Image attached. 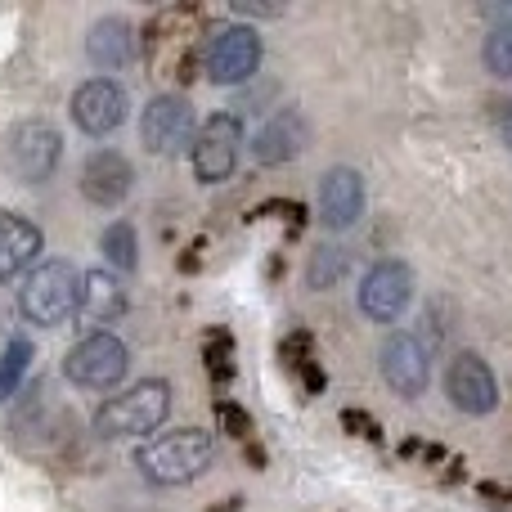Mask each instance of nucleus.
<instances>
[{
  "label": "nucleus",
  "mask_w": 512,
  "mask_h": 512,
  "mask_svg": "<svg viewBox=\"0 0 512 512\" xmlns=\"http://www.w3.org/2000/svg\"><path fill=\"white\" fill-rule=\"evenodd\" d=\"M216 459V441L203 427H176V432L153 436L149 445H140L135 463L153 486H189L198 481Z\"/></svg>",
  "instance_id": "f257e3e1"
},
{
  "label": "nucleus",
  "mask_w": 512,
  "mask_h": 512,
  "mask_svg": "<svg viewBox=\"0 0 512 512\" xmlns=\"http://www.w3.org/2000/svg\"><path fill=\"white\" fill-rule=\"evenodd\" d=\"M171 414V382L167 378H140L126 391L108 396L95 414V432L108 441H126V436H149L167 423Z\"/></svg>",
  "instance_id": "f03ea898"
},
{
  "label": "nucleus",
  "mask_w": 512,
  "mask_h": 512,
  "mask_svg": "<svg viewBox=\"0 0 512 512\" xmlns=\"http://www.w3.org/2000/svg\"><path fill=\"white\" fill-rule=\"evenodd\" d=\"M0 162H5V171L18 180V185H45V180L59 171V162H63V135H59V126L41 122V117H27V122H18L14 131L5 135Z\"/></svg>",
  "instance_id": "7ed1b4c3"
},
{
  "label": "nucleus",
  "mask_w": 512,
  "mask_h": 512,
  "mask_svg": "<svg viewBox=\"0 0 512 512\" xmlns=\"http://www.w3.org/2000/svg\"><path fill=\"white\" fill-rule=\"evenodd\" d=\"M77 297H81V274L68 261H45L27 274L18 306L36 328H59L77 315Z\"/></svg>",
  "instance_id": "20e7f679"
},
{
  "label": "nucleus",
  "mask_w": 512,
  "mask_h": 512,
  "mask_svg": "<svg viewBox=\"0 0 512 512\" xmlns=\"http://www.w3.org/2000/svg\"><path fill=\"white\" fill-rule=\"evenodd\" d=\"M131 369V351L117 333H86L63 355V378L81 391H113Z\"/></svg>",
  "instance_id": "39448f33"
},
{
  "label": "nucleus",
  "mask_w": 512,
  "mask_h": 512,
  "mask_svg": "<svg viewBox=\"0 0 512 512\" xmlns=\"http://www.w3.org/2000/svg\"><path fill=\"white\" fill-rule=\"evenodd\" d=\"M243 158V122L234 113H212L189 144V167L203 185H221Z\"/></svg>",
  "instance_id": "423d86ee"
},
{
  "label": "nucleus",
  "mask_w": 512,
  "mask_h": 512,
  "mask_svg": "<svg viewBox=\"0 0 512 512\" xmlns=\"http://www.w3.org/2000/svg\"><path fill=\"white\" fill-rule=\"evenodd\" d=\"M445 396H450V405L468 418L495 414L499 409V378H495L486 355H477V351L454 355L450 369H445Z\"/></svg>",
  "instance_id": "0eeeda50"
},
{
  "label": "nucleus",
  "mask_w": 512,
  "mask_h": 512,
  "mask_svg": "<svg viewBox=\"0 0 512 512\" xmlns=\"http://www.w3.org/2000/svg\"><path fill=\"white\" fill-rule=\"evenodd\" d=\"M261 54L265 50H261L256 27H248V23L221 27V32H212V41H207V77H212L216 86H243V81L256 77Z\"/></svg>",
  "instance_id": "6e6552de"
},
{
  "label": "nucleus",
  "mask_w": 512,
  "mask_h": 512,
  "mask_svg": "<svg viewBox=\"0 0 512 512\" xmlns=\"http://www.w3.org/2000/svg\"><path fill=\"white\" fill-rule=\"evenodd\" d=\"M414 301V270H409L400 256H387L378 261L360 283V310L373 319V324H396L400 315Z\"/></svg>",
  "instance_id": "1a4fd4ad"
},
{
  "label": "nucleus",
  "mask_w": 512,
  "mask_h": 512,
  "mask_svg": "<svg viewBox=\"0 0 512 512\" xmlns=\"http://www.w3.org/2000/svg\"><path fill=\"white\" fill-rule=\"evenodd\" d=\"M378 369H382V382L400 400H418L427 391V382H432V355H427V346L414 333H391L378 351Z\"/></svg>",
  "instance_id": "9d476101"
},
{
  "label": "nucleus",
  "mask_w": 512,
  "mask_h": 512,
  "mask_svg": "<svg viewBox=\"0 0 512 512\" xmlns=\"http://www.w3.org/2000/svg\"><path fill=\"white\" fill-rule=\"evenodd\" d=\"M140 140L149 153L171 158L185 144H194V108L185 95H153L140 117Z\"/></svg>",
  "instance_id": "9b49d317"
},
{
  "label": "nucleus",
  "mask_w": 512,
  "mask_h": 512,
  "mask_svg": "<svg viewBox=\"0 0 512 512\" xmlns=\"http://www.w3.org/2000/svg\"><path fill=\"white\" fill-rule=\"evenodd\" d=\"M72 122H77L81 135L90 140H104L117 126L126 122V90L117 86L113 77H90L77 86L72 95Z\"/></svg>",
  "instance_id": "f8f14e48"
},
{
  "label": "nucleus",
  "mask_w": 512,
  "mask_h": 512,
  "mask_svg": "<svg viewBox=\"0 0 512 512\" xmlns=\"http://www.w3.org/2000/svg\"><path fill=\"white\" fill-rule=\"evenodd\" d=\"M135 189V167L126 153L117 149H95L81 167V194L95 207H122Z\"/></svg>",
  "instance_id": "ddd939ff"
},
{
  "label": "nucleus",
  "mask_w": 512,
  "mask_h": 512,
  "mask_svg": "<svg viewBox=\"0 0 512 512\" xmlns=\"http://www.w3.org/2000/svg\"><path fill=\"white\" fill-rule=\"evenodd\" d=\"M364 176L355 167H328L324 180H319V221L333 234L360 225L364 216Z\"/></svg>",
  "instance_id": "4468645a"
},
{
  "label": "nucleus",
  "mask_w": 512,
  "mask_h": 512,
  "mask_svg": "<svg viewBox=\"0 0 512 512\" xmlns=\"http://www.w3.org/2000/svg\"><path fill=\"white\" fill-rule=\"evenodd\" d=\"M131 310V292L113 270H90L81 274V297H77V319L95 324V333H108V324Z\"/></svg>",
  "instance_id": "2eb2a0df"
},
{
  "label": "nucleus",
  "mask_w": 512,
  "mask_h": 512,
  "mask_svg": "<svg viewBox=\"0 0 512 512\" xmlns=\"http://www.w3.org/2000/svg\"><path fill=\"white\" fill-rule=\"evenodd\" d=\"M306 117L297 113V108H279V113L270 117V122L256 131L252 140V158L261 162V167H279V162H292L301 149H306Z\"/></svg>",
  "instance_id": "dca6fc26"
},
{
  "label": "nucleus",
  "mask_w": 512,
  "mask_h": 512,
  "mask_svg": "<svg viewBox=\"0 0 512 512\" xmlns=\"http://www.w3.org/2000/svg\"><path fill=\"white\" fill-rule=\"evenodd\" d=\"M86 54H90V63L104 68V72L126 68V63L135 59V27L126 23V18H117V14L95 18L90 32H86Z\"/></svg>",
  "instance_id": "f3484780"
},
{
  "label": "nucleus",
  "mask_w": 512,
  "mask_h": 512,
  "mask_svg": "<svg viewBox=\"0 0 512 512\" xmlns=\"http://www.w3.org/2000/svg\"><path fill=\"white\" fill-rule=\"evenodd\" d=\"M36 256H41V230L27 216L0 212V283L32 270Z\"/></svg>",
  "instance_id": "a211bd4d"
},
{
  "label": "nucleus",
  "mask_w": 512,
  "mask_h": 512,
  "mask_svg": "<svg viewBox=\"0 0 512 512\" xmlns=\"http://www.w3.org/2000/svg\"><path fill=\"white\" fill-rule=\"evenodd\" d=\"M351 274V248H337V243H319L315 252L306 256V283L310 292H328Z\"/></svg>",
  "instance_id": "6ab92c4d"
},
{
  "label": "nucleus",
  "mask_w": 512,
  "mask_h": 512,
  "mask_svg": "<svg viewBox=\"0 0 512 512\" xmlns=\"http://www.w3.org/2000/svg\"><path fill=\"white\" fill-rule=\"evenodd\" d=\"M99 248H104L108 265L122 274H135V265H140V234H135L131 221H113L104 230V239H99Z\"/></svg>",
  "instance_id": "aec40b11"
},
{
  "label": "nucleus",
  "mask_w": 512,
  "mask_h": 512,
  "mask_svg": "<svg viewBox=\"0 0 512 512\" xmlns=\"http://www.w3.org/2000/svg\"><path fill=\"white\" fill-rule=\"evenodd\" d=\"M27 369H32V342H27V337H14V342L0 351V405H5L9 396H18Z\"/></svg>",
  "instance_id": "412c9836"
},
{
  "label": "nucleus",
  "mask_w": 512,
  "mask_h": 512,
  "mask_svg": "<svg viewBox=\"0 0 512 512\" xmlns=\"http://www.w3.org/2000/svg\"><path fill=\"white\" fill-rule=\"evenodd\" d=\"M203 364H207V373H212L216 387H225V382L234 378V333L212 328V333L203 337Z\"/></svg>",
  "instance_id": "4be33fe9"
},
{
  "label": "nucleus",
  "mask_w": 512,
  "mask_h": 512,
  "mask_svg": "<svg viewBox=\"0 0 512 512\" xmlns=\"http://www.w3.org/2000/svg\"><path fill=\"white\" fill-rule=\"evenodd\" d=\"M481 59H486V68L495 72L499 81H512V23L508 27H495V32L486 36V50H481Z\"/></svg>",
  "instance_id": "5701e85b"
},
{
  "label": "nucleus",
  "mask_w": 512,
  "mask_h": 512,
  "mask_svg": "<svg viewBox=\"0 0 512 512\" xmlns=\"http://www.w3.org/2000/svg\"><path fill=\"white\" fill-rule=\"evenodd\" d=\"M171 27H180V9L162 14L158 23H153V36H171ZM176 77H180V81H194V77H198V50H194V45H180V54H176Z\"/></svg>",
  "instance_id": "b1692460"
},
{
  "label": "nucleus",
  "mask_w": 512,
  "mask_h": 512,
  "mask_svg": "<svg viewBox=\"0 0 512 512\" xmlns=\"http://www.w3.org/2000/svg\"><path fill=\"white\" fill-rule=\"evenodd\" d=\"M216 418H221V427L234 436V441L252 445V418H248V409H243V405H230V400H221V405H216Z\"/></svg>",
  "instance_id": "393cba45"
},
{
  "label": "nucleus",
  "mask_w": 512,
  "mask_h": 512,
  "mask_svg": "<svg viewBox=\"0 0 512 512\" xmlns=\"http://www.w3.org/2000/svg\"><path fill=\"white\" fill-rule=\"evenodd\" d=\"M279 355L288 360V369H301V364H310V355H315V337H310L306 328H297V333L283 337Z\"/></svg>",
  "instance_id": "a878e982"
},
{
  "label": "nucleus",
  "mask_w": 512,
  "mask_h": 512,
  "mask_svg": "<svg viewBox=\"0 0 512 512\" xmlns=\"http://www.w3.org/2000/svg\"><path fill=\"white\" fill-rule=\"evenodd\" d=\"M342 427H351V432L364 436V441H382V427L373 423L364 409H342Z\"/></svg>",
  "instance_id": "bb28decb"
},
{
  "label": "nucleus",
  "mask_w": 512,
  "mask_h": 512,
  "mask_svg": "<svg viewBox=\"0 0 512 512\" xmlns=\"http://www.w3.org/2000/svg\"><path fill=\"white\" fill-rule=\"evenodd\" d=\"M234 14H243V18H270V14H283L279 5H234Z\"/></svg>",
  "instance_id": "cd10ccee"
},
{
  "label": "nucleus",
  "mask_w": 512,
  "mask_h": 512,
  "mask_svg": "<svg viewBox=\"0 0 512 512\" xmlns=\"http://www.w3.org/2000/svg\"><path fill=\"white\" fill-rule=\"evenodd\" d=\"M499 135H504V144L512 149V99L508 104H499Z\"/></svg>",
  "instance_id": "c85d7f7f"
},
{
  "label": "nucleus",
  "mask_w": 512,
  "mask_h": 512,
  "mask_svg": "<svg viewBox=\"0 0 512 512\" xmlns=\"http://www.w3.org/2000/svg\"><path fill=\"white\" fill-rule=\"evenodd\" d=\"M212 512H243V499H221Z\"/></svg>",
  "instance_id": "c756f323"
}]
</instances>
